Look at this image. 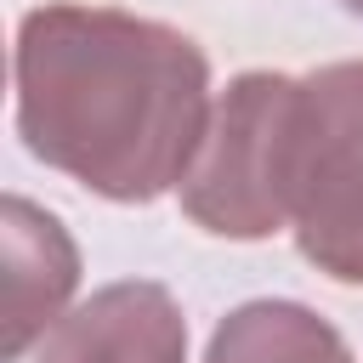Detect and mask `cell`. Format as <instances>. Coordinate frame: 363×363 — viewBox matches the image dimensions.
Segmentation results:
<instances>
[{"instance_id":"1","label":"cell","mask_w":363,"mask_h":363,"mask_svg":"<svg viewBox=\"0 0 363 363\" xmlns=\"http://www.w3.org/2000/svg\"><path fill=\"white\" fill-rule=\"evenodd\" d=\"M204 51L108 6H40L17 28V130L34 159L102 199L147 204L204 142Z\"/></svg>"},{"instance_id":"4","label":"cell","mask_w":363,"mask_h":363,"mask_svg":"<svg viewBox=\"0 0 363 363\" xmlns=\"http://www.w3.org/2000/svg\"><path fill=\"white\" fill-rule=\"evenodd\" d=\"M34 363H187V323L159 284H108L74 306Z\"/></svg>"},{"instance_id":"3","label":"cell","mask_w":363,"mask_h":363,"mask_svg":"<svg viewBox=\"0 0 363 363\" xmlns=\"http://www.w3.org/2000/svg\"><path fill=\"white\" fill-rule=\"evenodd\" d=\"M289 227L318 272L363 284V62H329L301 79Z\"/></svg>"},{"instance_id":"6","label":"cell","mask_w":363,"mask_h":363,"mask_svg":"<svg viewBox=\"0 0 363 363\" xmlns=\"http://www.w3.org/2000/svg\"><path fill=\"white\" fill-rule=\"evenodd\" d=\"M204 363H352L335 323L295 301H250L221 318Z\"/></svg>"},{"instance_id":"5","label":"cell","mask_w":363,"mask_h":363,"mask_svg":"<svg viewBox=\"0 0 363 363\" xmlns=\"http://www.w3.org/2000/svg\"><path fill=\"white\" fill-rule=\"evenodd\" d=\"M0 238H6V357H23L28 340L57 329L62 301L79 284V255L62 233L57 216H45L28 199H6L0 210Z\"/></svg>"},{"instance_id":"7","label":"cell","mask_w":363,"mask_h":363,"mask_svg":"<svg viewBox=\"0 0 363 363\" xmlns=\"http://www.w3.org/2000/svg\"><path fill=\"white\" fill-rule=\"evenodd\" d=\"M340 6H346V11H357V17H363V0H340Z\"/></svg>"},{"instance_id":"2","label":"cell","mask_w":363,"mask_h":363,"mask_svg":"<svg viewBox=\"0 0 363 363\" xmlns=\"http://www.w3.org/2000/svg\"><path fill=\"white\" fill-rule=\"evenodd\" d=\"M301 79L238 74L199 142L182 182V210L216 238H267L289 221V153H295Z\"/></svg>"}]
</instances>
